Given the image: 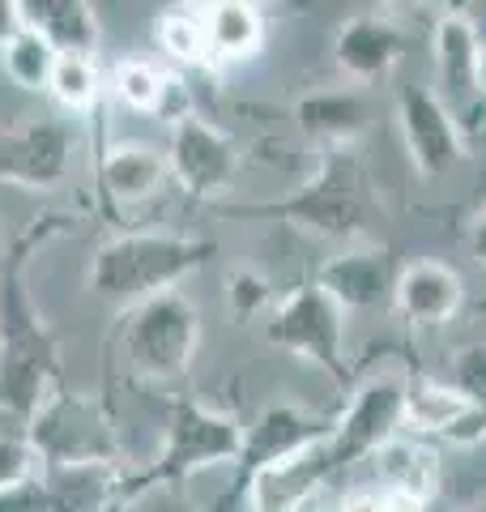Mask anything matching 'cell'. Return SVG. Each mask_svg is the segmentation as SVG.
Here are the masks:
<instances>
[{"instance_id": "cell-23", "label": "cell", "mask_w": 486, "mask_h": 512, "mask_svg": "<svg viewBox=\"0 0 486 512\" xmlns=\"http://www.w3.org/2000/svg\"><path fill=\"white\" fill-rule=\"evenodd\" d=\"M371 474L393 487L423 495V500H431L435 487H440V461H435V453L423 444H405V440L384 444L380 453L371 457Z\"/></svg>"}, {"instance_id": "cell-20", "label": "cell", "mask_w": 486, "mask_h": 512, "mask_svg": "<svg viewBox=\"0 0 486 512\" xmlns=\"http://www.w3.org/2000/svg\"><path fill=\"white\" fill-rule=\"evenodd\" d=\"M22 22L47 39L56 56H94L99 47V18L86 0H26Z\"/></svg>"}, {"instance_id": "cell-16", "label": "cell", "mask_w": 486, "mask_h": 512, "mask_svg": "<svg viewBox=\"0 0 486 512\" xmlns=\"http://www.w3.org/2000/svg\"><path fill=\"white\" fill-rule=\"evenodd\" d=\"M167 180H171L167 154H158L154 146L99 150V197H103V210H111V214L154 201Z\"/></svg>"}, {"instance_id": "cell-3", "label": "cell", "mask_w": 486, "mask_h": 512, "mask_svg": "<svg viewBox=\"0 0 486 512\" xmlns=\"http://www.w3.org/2000/svg\"><path fill=\"white\" fill-rule=\"evenodd\" d=\"M214 239L167 235V231H124L99 244L90 256V291L99 299L145 303L175 291L188 274H197L214 256Z\"/></svg>"}, {"instance_id": "cell-7", "label": "cell", "mask_w": 486, "mask_h": 512, "mask_svg": "<svg viewBox=\"0 0 486 512\" xmlns=\"http://www.w3.org/2000/svg\"><path fill=\"white\" fill-rule=\"evenodd\" d=\"M329 436H333V419H324V414H312L295 402L269 406L261 419L243 431V448L235 457V483L226 491V504L248 508L261 478L295 466V461H303L307 453H316Z\"/></svg>"}, {"instance_id": "cell-13", "label": "cell", "mask_w": 486, "mask_h": 512, "mask_svg": "<svg viewBox=\"0 0 486 512\" xmlns=\"http://www.w3.org/2000/svg\"><path fill=\"white\" fill-rule=\"evenodd\" d=\"M397 274L401 265L388 244H354L316 269V286L342 312H367V308H388L393 303Z\"/></svg>"}, {"instance_id": "cell-22", "label": "cell", "mask_w": 486, "mask_h": 512, "mask_svg": "<svg viewBox=\"0 0 486 512\" xmlns=\"http://www.w3.org/2000/svg\"><path fill=\"white\" fill-rule=\"evenodd\" d=\"M154 39H158L162 52H167V60L180 64V69H214V52H209L201 5L162 9L158 26H154Z\"/></svg>"}, {"instance_id": "cell-30", "label": "cell", "mask_w": 486, "mask_h": 512, "mask_svg": "<svg viewBox=\"0 0 486 512\" xmlns=\"http://www.w3.org/2000/svg\"><path fill=\"white\" fill-rule=\"evenodd\" d=\"M0 512H56L47 478H26L18 487H5L0 491Z\"/></svg>"}, {"instance_id": "cell-12", "label": "cell", "mask_w": 486, "mask_h": 512, "mask_svg": "<svg viewBox=\"0 0 486 512\" xmlns=\"http://www.w3.org/2000/svg\"><path fill=\"white\" fill-rule=\"evenodd\" d=\"M410 52V30L388 13H350L333 30V64L354 86H380Z\"/></svg>"}, {"instance_id": "cell-25", "label": "cell", "mask_w": 486, "mask_h": 512, "mask_svg": "<svg viewBox=\"0 0 486 512\" xmlns=\"http://www.w3.org/2000/svg\"><path fill=\"white\" fill-rule=\"evenodd\" d=\"M47 94L73 116H90L103 103V73L94 56H60L52 69V86Z\"/></svg>"}, {"instance_id": "cell-11", "label": "cell", "mask_w": 486, "mask_h": 512, "mask_svg": "<svg viewBox=\"0 0 486 512\" xmlns=\"http://www.w3.org/2000/svg\"><path fill=\"white\" fill-rule=\"evenodd\" d=\"M397 128L410 167L427 180H440L465 163V133L431 86H405L397 94Z\"/></svg>"}, {"instance_id": "cell-5", "label": "cell", "mask_w": 486, "mask_h": 512, "mask_svg": "<svg viewBox=\"0 0 486 512\" xmlns=\"http://www.w3.org/2000/svg\"><path fill=\"white\" fill-rule=\"evenodd\" d=\"M26 444L35 448L47 474L60 470H116L120 466V436L116 414L99 397L77 389H60L43 397V406L26 419Z\"/></svg>"}, {"instance_id": "cell-21", "label": "cell", "mask_w": 486, "mask_h": 512, "mask_svg": "<svg viewBox=\"0 0 486 512\" xmlns=\"http://www.w3.org/2000/svg\"><path fill=\"white\" fill-rule=\"evenodd\" d=\"M469 419H474V410L444 376H427V372L405 376V427L457 440Z\"/></svg>"}, {"instance_id": "cell-14", "label": "cell", "mask_w": 486, "mask_h": 512, "mask_svg": "<svg viewBox=\"0 0 486 512\" xmlns=\"http://www.w3.org/2000/svg\"><path fill=\"white\" fill-rule=\"evenodd\" d=\"M73 128L60 120H30L0 133V184L47 192L69 175Z\"/></svg>"}, {"instance_id": "cell-15", "label": "cell", "mask_w": 486, "mask_h": 512, "mask_svg": "<svg viewBox=\"0 0 486 512\" xmlns=\"http://www.w3.org/2000/svg\"><path fill=\"white\" fill-rule=\"evenodd\" d=\"M393 308L410 325H448L465 308V282L444 261H410L397 274Z\"/></svg>"}, {"instance_id": "cell-18", "label": "cell", "mask_w": 486, "mask_h": 512, "mask_svg": "<svg viewBox=\"0 0 486 512\" xmlns=\"http://www.w3.org/2000/svg\"><path fill=\"white\" fill-rule=\"evenodd\" d=\"M111 90L120 94L124 107L141 111V116L171 120V124L192 116L184 77L175 69H162V64H154V60H141V56L116 60V69H111Z\"/></svg>"}, {"instance_id": "cell-34", "label": "cell", "mask_w": 486, "mask_h": 512, "mask_svg": "<svg viewBox=\"0 0 486 512\" xmlns=\"http://www.w3.org/2000/svg\"><path fill=\"white\" fill-rule=\"evenodd\" d=\"M184 512H192V508H184Z\"/></svg>"}, {"instance_id": "cell-1", "label": "cell", "mask_w": 486, "mask_h": 512, "mask_svg": "<svg viewBox=\"0 0 486 512\" xmlns=\"http://www.w3.org/2000/svg\"><path fill=\"white\" fill-rule=\"evenodd\" d=\"M69 227L64 214L35 218L18 239L5 248L0 261V410L13 419H30L47 393L60 389V342L47 329L43 312L30 299L26 265L47 239Z\"/></svg>"}, {"instance_id": "cell-26", "label": "cell", "mask_w": 486, "mask_h": 512, "mask_svg": "<svg viewBox=\"0 0 486 512\" xmlns=\"http://www.w3.org/2000/svg\"><path fill=\"white\" fill-rule=\"evenodd\" d=\"M444 380L465 397L469 410H474V419L465 423V431H461L457 440H461V444L478 440L482 431H486V342H469V346H461L457 355L448 359Z\"/></svg>"}, {"instance_id": "cell-10", "label": "cell", "mask_w": 486, "mask_h": 512, "mask_svg": "<svg viewBox=\"0 0 486 512\" xmlns=\"http://www.w3.org/2000/svg\"><path fill=\"white\" fill-rule=\"evenodd\" d=\"M167 167H171V184H180L184 197L218 205V197L231 192L239 175V146L218 124L201 116H184L171 124Z\"/></svg>"}, {"instance_id": "cell-31", "label": "cell", "mask_w": 486, "mask_h": 512, "mask_svg": "<svg viewBox=\"0 0 486 512\" xmlns=\"http://www.w3.org/2000/svg\"><path fill=\"white\" fill-rule=\"evenodd\" d=\"M465 244H469V256H474L478 265H486V205L469 218V235H465Z\"/></svg>"}, {"instance_id": "cell-24", "label": "cell", "mask_w": 486, "mask_h": 512, "mask_svg": "<svg viewBox=\"0 0 486 512\" xmlns=\"http://www.w3.org/2000/svg\"><path fill=\"white\" fill-rule=\"evenodd\" d=\"M56 60L60 56L47 47V39H39L26 22H22L18 35L0 43V69H5L9 82L22 86V90H47V86H52Z\"/></svg>"}, {"instance_id": "cell-29", "label": "cell", "mask_w": 486, "mask_h": 512, "mask_svg": "<svg viewBox=\"0 0 486 512\" xmlns=\"http://www.w3.org/2000/svg\"><path fill=\"white\" fill-rule=\"evenodd\" d=\"M35 466H39V457L26 444V436H0V491L18 487L26 478H39Z\"/></svg>"}, {"instance_id": "cell-6", "label": "cell", "mask_w": 486, "mask_h": 512, "mask_svg": "<svg viewBox=\"0 0 486 512\" xmlns=\"http://www.w3.org/2000/svg\"><path fill=\"white\" fill-rule=\"evenodd\" d=\"M116 338L124 346L128 372L137 380L171 384L192 372V359H197V346H201V316L188 295L167 291L137 303L120 320Z\"/></svg>"}, {"instance_id": "cell-17", "label": "cell", "mask_w": 486, "mask_h": 512, "mask_svg": "<svg viewBox=\"0 0 486 512\" xmlns=\"http://www.w3.org/2000/svg\"><path fill=\"white\" fill-rule=\"evenodd\" d=\"M295 124L312 146H320V154L324 150H350V146H359V137L367 133L371 111L354 86L312 90L295 103Z\"/></svg>"}, {"instance_id": "cell-33", "label": "cell", "mask_w": 486, "mask_h": 512, "mask_svg": "<svg viewBox=\"0 0 486 512\" xmlns=\"http://www.w3.org/2000/svg\"><path fill=\"white\" fill-rule=\"evenodd\" d=\"M0 261H5V244H0Z\"/></svg>"}, {"instance_id": "cell-32", "label": "cell", "mask_w": 486, "mask_h": 512, "mask_svg": "<svg viewBox=\"0 0 486 512\" xmlns=\"http://www.w3.org/2000/svg\"><path fill=\"white\" fill-rule=\"evenodd\" d=\"M299 512H337V508H324V504H303Z\"/></svg>"}, {"instance_id": "cell-28", "label": "cell", "mask_w": 486, "mask_h": 512, "mask_svg": "<svg viewBox=\"0 0 486 512\" xmlns=\"http://www.w3.org/2000/svg\"><path fill=\"white\" fill-rule=\"evenodd\" d=\"M226 303H231V312L252 320V316H269L273 312V282L265 274H256V269H235L231 278H226Z\"/></svg>"}, {"instance_id": "cell-2", "label": "cell", "mask_w": 486, "mask_h": 512, "mask_svg": "<svg viewBox=\"0 0 486 512\" xmlns=\"http://www.w3.org/2000/svg\"><path fill=\"white\" fill-rule=\"evenodd\" d=\"M222 218H243V222H286L307 235L333 239L342 248L354 244H380L384 231V201L371 175L363 167L359 146L350 150H324L320 167L307 184L286 192L278 201H243V205H209Z\"/></svg>"}, {"instance_id": "cell-9", "label": "cell", "mask_w": 486, "mask_h": 512, "mask_svg": "<svg viewBox=\"0 0 486 512\" xmlns=\"http://www.w3.org/2000/svg\"><path fill=\"white\" fill-rule=\"evenodd\" d=\"M435 73H440V103L452 111L465 137H478L486 124V47L478 26L461 9L440 13L431 35Z\"/></svg>"}, {"instance_id": "cell-4", "label": "cell", "mask_w": 486, "mask_h": 512, "mask_svg": "<svg viewBox=\"0 0 486 512\" xmlns=\"http://www.w3.org/2000/svg\"><path fill=\"white\" fill-rule=\"evenodd\" d=\"M239 448H243V427L231 414L209 410L197 397H175L162 448L145 470L120 474L116 495H111V512H128L141 495H150L158 487H180L209 466H235Z\"/></svg>"}, {"instance_id": "cell-27", "label": "cell", "mask_w": 486, "mask_h": 512, "mask_svg": "<svg viewBox=\"0 0 486 512\" xmlns=\"http://www.w3.org/2000/svg\"><path fill=\"white\" fill-rule=\"evenodd\" d=\"M337 512H431V500H423V495L393 487V483H384V478L371 474V478L354 483L342 495Z\"/></svg>"}, {"instance_id": "cell-8", "label": "cell", "mask_w": 486, "mask_h": 512, "mask_svg": "<svg viewBox=\"0 0 486 512\" xmlns=\"http://www.w3.org/2000/svg\"><path fill=\"white\" fill-rule=\"evenodd\" d=\"M265 342L286 350V355H299L303 363H316L337 389L350 384L346 312L316 282H303L286 299L273 303V312L265 316Z\"/></svg>"}, {"instance_id": "cell-19", "label": "cell", "mask_w": 486, "mask_h": 512, "mask_svg": "<svg viewBox=\"0 0 486 512\" xmlns=\"http://www.w3.org/2000/svg\"><path fill=\"white\" fill-rule=\"evenodd\" d=\"M201 13L214 64H243L265 52L269 18L261 5H252V0H214V5H201Z\"/></svg>"}]
</instances>
